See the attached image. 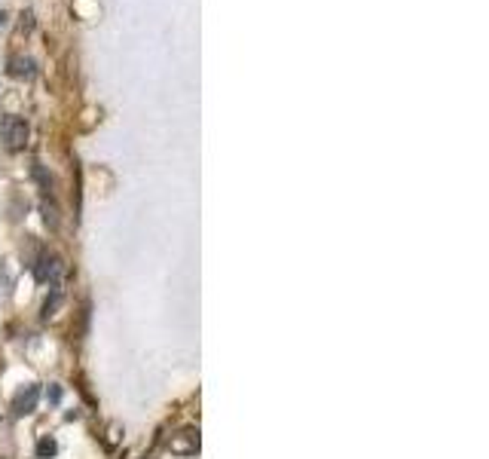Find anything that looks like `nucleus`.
Here are the masks:
<instances>
[{"instance_id": "nucleus-6", "label": "nucleus", "mask_w": 489, "mask_h": 459, "mask_svg": "<svg viewBox=\"0 0 489 459\" xmlns=\"http://www.w3.org/2000/svg\"><path fill=\"white\" fill-rule=\"evenodd\" d=\"M61 303H65V291H61V285L49 288V297H46V300H43L40 316H43V319H52V316H56V312L61 309Z\"/></svg>"}, {"instance_id": "nucleus-9", "label": "nucleus", "mask_w": 489, "mask_h": 459, "mask_svg": "<svg viewBox=\"0 0 489 459\" xmlns=\"http://www.w3.org/2000/svg\"><path fill=\"white\" fill-rule=\"evenodd\" d=\"M119 441H122V426H119V423H110V426H107V438H104V444H107V447H117Z\"/></svg>"}, {"instance_id": "nucleus-8", "label": "nucleus", "mask_w": 489, "mask_h": 459, "mask_svg": "<svg viewBox=\"0 0 489 459\" xmlns=\"http://www.w3.org/2000/svg\"><path fill=\"white\" fill-rule=\"evenodd\" d=\"M58 453V441L56 438H40L37 441V459H52Z\"/></svg>"}, {"instance_id": "nucleus-4", "label": "nucleus", "mask_w": 489, "mask_h": 459, "mask_svg": "<svg viewBox=\"0 0 489 459\" xmlns=\"http://www.w3.org/2000/svg\"><path fill=\"white\" fill-rule=\"evenodd\" d=\"M199 447H202V441H199V428H193V426L174 432L172 441H168V450H172L174 456H196Z\"/></svg>"}, {"instance_id": "nucleus-1", "label": "nucleus", "mask_w": 489, "mask_h": 459, "mask_svg": "<svg viewBox=\"0 0 489 459\" xmlns=\"http://www.w3.org/2000/svg\"><path fill=\"white\" fill-rule=\"evenodd\" d=\"M31 270H34V279L40 282V285L56 288V285H61V279H65V260L58 255H49V251H40V257L31 264Z\"/></svg>"}, {"instance_id": "nucleus-2", "label": "nucleus", "mask_w": 489, "mask_h": 459, "mask_svg": "<svg viewBox=\"0 0 489 459\" xmlns=\"http://www.w3.org/2000/svg\"><path fill=\"white\" fill-rule=\"evenodd\" d=\"M28 135H31V129H28V122L22 117L6 113V117L0 120V141H3L6 150H25Z\"/></svg>"}, {"instance_id": "nucleus-12", "label": "nucleus", "mask_w": 489, "mask_h": 459, "mask_svg": "<svg viewBox=\"0 0 489 459\" xmlns=\"http://www.w3.org/2000/svg\"><path fill=\"white\" fill-rule=\"evenodd\" d=\"M144 459H150V456H144Z\"/></svg>"}, {"instance_id": "nucleus-10", "label": "nucleus", "mask_w": 489, "mask_h": 459, "mask_svg": "<svg viewBox=\"0 0 489 459\" xmlns=\"http://www.w3.org/2000/svg\"><path fill=\"white\" fill-rule=\"evenodd\" d=\"M46 401H49V404H58V401H61V386H56V382H52V386L46 389Z\"/></svg>"}, {"instance_id": "nucleus-3", "label": "nucleus", "mask_w": 489, "mask_h": 459, "mask_svg": "<svg viewBox=\"0 0 489 459\" xmlns=\"http://www.w3.org/2000/svg\"><path fill=\"white\" fill-rule=\"evenodd\" d=\"M40 386L37 382H28V386H22L19 392L13 395V404H10V410H13V417H31V413L37 410V404H40Z\"/></svg>"}, {"instance_id": "nucleus-11", "label": "nucleus", "mask_w": 489, "mask_h": 459, "mask_svg": "<svg viewBox=\"0 0 489 459\" xmlns=\"http://www.w3.org/2000/svg\"><path fill=\"white\" fill-rule=\"evenodd\" d=\"M3 22H6V13H3V10H0V25H3Z\"/></svg>"}, {"instance_id": "nucleus-7", "label": "nucleus", "mask_w": 489, "mask_h": 459, "mask_svg": "<svg viewBox=\"0 0 489 459\" xmlns=\"http://www.w3.org/2000/svg\"><path fill=\"white\" fill-rule=\"evenodd\" d=\"M40 211H43V224L49 230H58L61 218H58V205H56V199H52V193L40 199Z\"/></svg>"}, {"instance_id": "nucleus-5", "label": "nucleus", "mask_w": 489, "mask_h": 459, "mask_svg": "<svg viewBox=\"0 0 489 459\" xmlns=\"http://www.w3.org/2000/svg\"><path fill=\"white\" fill-rule=\"evenodd\" d=\"M6 74L15 76V80H34L37 76V61L31 56H13L6 61Z\"/></svg>"}]
</instances>
